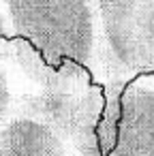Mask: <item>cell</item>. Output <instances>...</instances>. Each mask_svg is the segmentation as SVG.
<instances>
[{
	"instance_id": "5",
	"label": "cell",
	"mask_w": 154,
	"mask_h": 156,
	"mask_svg": "<svg viewBox=\"0 0 154 156\" xmlns=\"http://www.w3.org/2000/svg\"><path fill=\"white\" fill-rule=\"evenodd\" d=\"M2 37H7V22H5L2 15H0V39Z\"/></svg>"
},
{
	"instance_id": "1",
	"label": "cell",
	"mask_w": 154,
	"mask_h": 156,
	"mask_svg": "<svg viewBox=\"0 0 154 156\" xmlns=\"http://www.w3.org/2000/svg\"><path fill=\"white\" fill-rule=\"evenodd\" d=\"M15 32L56 69L94 64V22L88 0H5Z\"/></svg>"
},
{
	"instance_id": "3",
	"label": "cell",
	"mask_w": 154,
	"mask_h": 156,
	"mask_svg": "<svg viewBox=\"0 0 154 156\" xmlns=\"http://www.w3.org/2000/svg\"><path fill=\"white\" fill-rule=\"evenodd\" d=\"M0 156H79L75 143L47 120L20 107L0 130Z\"/></svg>"
},
{
	"instance_id": "4",
	"label": "cell",
	"mask_w": 154,
	"mask_h": 156,
	"mask_svg": "<svg viewBox=\"0 0 154 156\" xmlns=\"http://www.w3.org/2000/svg\"><path fill=\"white\" fill-rule=\"evenodd\" d=\"M0 47H2V43H0ZM17 101H20V96L13 92L11 77H9L7 69L2 66V60H0V130H2L5 122L11 118V113L17 109Z\"/></svg>"
},
{
	"instance_id": "2",
	"label": "cell",
	"mask_w": 154,
	"mask_h": 156,
	"mask_svg": "<svg viewBox=\"0 0 154 156\" xmlns=\"http://www.w3.org/2000/svg\"><path fill=\"white\" fill-rule=\"evenodd\" d=\"M98 145L103 156H154V83L137 79L105 90Z\"/></svg>"
}]
</instances>
